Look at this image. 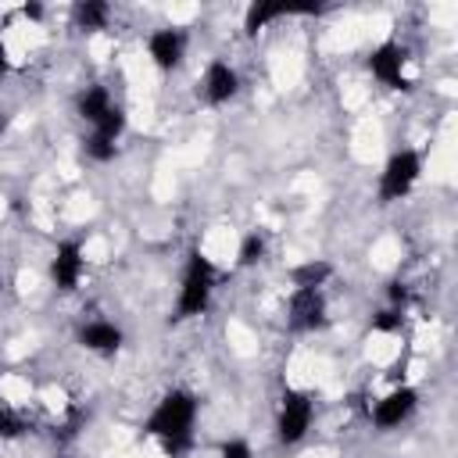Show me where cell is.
I'll return each instance as SVG.
<instances>
[{
	"label": "cell",
	"instance_id": "7",
	"mask_svg": "<svg viewBox=\"0 0 458 458\" xmlns=\"http://www.w3.org/2000/svg\"><path fill=\"white\" fill-rule=\"evenodd\" d=\"M82 272H86L82 247H79L75 240L57 243V250H54V258H50V279H54V286L64 290V293H72V290H79Z\"/></svg>",
	"mask_w": 458,
	"mask_h": 458
},
{
	"label": "cell",
	"instance_id": "1",
	"mask_svg": "<svg viewBox=\"0 0 458 458\" xmlns=\"http://www.w3.org/2000/svg\"><path fill=\"white\" fill-rule=\"evenodd\" d=\"M193 419H197V401L190 390H168L157 408L147 415V433L161 440V447L168 454H179L190 447V433H193Z\"/></svg>",
	"mask_w": 458,
	"mask_h": 458
},
{
	"label": "cell",
	"instance_id": "4",
	"mask_svg": "<svg viewBox=\"0 0 458 458\" xmlns=\"http://www.w3.org/2000/svg\"><path fill=\"white\" fill-rule=\"evenodd\" d=\"M311 419H315V404L308 394L301 390H286L283 401H279V419H276V437L283 444H297L304 440V433L311 429Z\"/></svg>",
	"mask_w": 458,
	"mask_h": 458
},
{
	"label": "cell",
	"instance_id": "14",
	"mask_svg": "<svg viewBox=\"0 0 458 458\" xmlns=\"http://www.w3.org/2000/svg\"><path fill=\"white\" fill-rule=\"evenodd\" d=\"M290 276H293V286H297V290H318V286L333 276V265H329V261H304V265H297Z\"/></svg>",
	"mask_w": 458,
	"mask_h": 458
},
{
	"label": "cell",
	"instance_id": "8",
	"mask_svg": "<svg viewBox=\"0 0 458 458\" xmlns=\"http://www.w3.org/2000/svg\"><path fill=\"white\" fill-rule=\"evenodd\" d=\"M415 404H419V394H415L411 386H394L390 394H383V397L376 401L372 422H376L379 429H394V426H401V422L415 411Z\"/></svg>",
	"mask_w": 458,
	"mask_h": 458
},
{
	"label": "cell",
	"instance_id": "11",
	"mask_svg": "<svg viewBox=\"0 0 458 458\" xmlns=\"http://www.w3.org/2000/svg\"><path fill=\"white\" fill-rule=\"evenodd\" d=\"M79 344L93 354H114L122 347V329L114 322H104V318H93L79 329Z\"/></svg>",
	"mask_w": 458,
	"mask_h": 458
},
{
	"label": "cell",
	"instance_id": "3",
	"mask_svg": "<svg viewBox=\"0 0 458 458\" xmlns=\"http://www.w3.org/2000/svg\"><path fill=\"white\" fill-rule=\"evenodd\" d=\"M422 175V154L419 150H397L386 157L383 172H379V197L390 204V200H401L411 193V186L419 182Z\"/></svg>",
	"mask_w": 458,
	"mask_h": 458
},
{
	"label": "cell",
	"instance_id": "6",
	"mask_svg": "<svg viewBox=\"0 0 458 458\" xmlns=\"http://www.w3.org/2000/svg\"><path fill=\"white\" fill-rule=\"evenodd\" d=\"M286 322L297 333L322 329L326 326V297H322V290H297L293 286L290 304H286Z\"/></svg>",
	"mask_w": 458,
	"mask_h": 458
},
{
	"label": "cell",
	"instance_id": "17",
	"mask_svg": "<svg viewBox=\"0 0 458 458\" xmlns=\"http://www.w3.org/2000/svg\"><path fill=\"white\" fill-rule=\"evenodd\" d=\"M114 150H118V143H111V140H104V136H93V132H89V140H86V154H89L93 161H111V157H114Z\"/></svg>",
	"mask_w": 458,
	"mask_h": 458
},
{
	"label": "cell",
	"instance_id": "15",
	"mask_svg": "<svg viewBox=\"0 0 458 458\" xmlns=\"http://www.w3.org/2000/svg\"><path fill=\"white\" fill-rule=\"evenodd\" d=\"M293 7H286V4H250L247 7V18H243V29L254 36L258 29H265L268 21H276V18H283V14H290Z\"/></svg>",
	"mask_w": 458,
	"mask_h": 458
},
{
	"label": "cell",
	"instance_id": "12",
	"mask_svg": "<svg viewBox=\"0 0 458 458\" xmlns=\"http://www.w3.org/2000/svg\"><path fill=\"white\" fill-rule=\"evenodd\" d=\"M111 107H114V100H111V93H107L104 86H86V93L79 97V114H82L89 125H97Z\"/></svg>",
	"mask_w": 458,
	"mask_h": 458
},
{
	"label": "cell",
	"instance_id": "19",
	"mask_svg": "<svg viewBox=\"0 0 458 458\" xmlns=\"http://www.w3.org/2000/svg\"><path fill=\"white\" fill-rule=\"evenodd\" d=\"M25 426H21V419L4 404V397H0V437H18Z\"/></svg>",
	"mask_w": 458,
	"mask_h": 458
},
{
	"label": "cell",
	"instance_id": "13",
	"mask_svg": "<svg viewBox=\"0 0 458 458\" xmlns=\"http://www.w3.org/2000/svg\"><path fill=\"white\" fill-rule=\"evenodd\" d=\"M75 25L82 32H97V29H107V18H111V7L100 4V0H86V4H75Z\"/></svg>",
	"mask_w": 458,
	"mask_h": 458
},
{
	"label": "cell",
	"instance_id": "18",
	"mask_svg": "<svg viewBox=\"0 0 458 458\" xmlns=\"http://www.w3.org/2000/svg\"><path fill=\"white\" fill-rule=\"evenodd\" d=\"M401 308H386V311H379L376 318H372V329H379V333H394V329H401Z\"/></svg>",
	"mask_w": 458,
	"mask_h": 458
},
{
	"label": "cell",
	"instance_id": "22",
	"mask_svg": "<svg viewBox=\"0 0 458 458\" xmlns=\"http://www.w3.org/2000/svg\"><path fill=\"white\" fill-rule=\"evenodd\" d=\"M0 75H7V50H4V43H0Z\"/></svg>",
	"mask_w": 458,
	"mask_h": 458
},
{
	"label": "cell",
	"instance_id": "20",
	"mask_svg": "<svg viewBox=\"0 0 458 458\" xmlns=\"http://www.w3.org/2000/svg\"><path fill=\"white\" fill-rule=\"evenodd\" d=\"M218 458H254V454H250V444L247 440H225L218 447Z\"/></svg>",
	"mask_w": 458,
	"mask_h": 458
},
{
	"label": "cell",
	"instance_id": "5",
	"mask_svg": "<svg viewBox=\"0 0 458 458\" xmlns=\"http://www.w3.org/2000/svg\"><path fill=\"white\" fill-rule=\"evenodd\" d=\"M408 61H411L408 50H404L401 43L386 39V43H379V47L369 54V72H372L383 86H390V89H408V86H411Z\"/></svg>",
	"mask_w": 458,
	"mask_h": 458
},
{
	"label": "cell",
	"instance_id": "2",
	"mask_svg": "<svg viewBox=\"0 0 458 458\" xmlns=\"http://www.w3.org/2000/svg\"><path fill=\"white\" fill-rule=\"evenodd\" d=\"M211 293H215V265H211L200 250H193L190 261H186V272H182V286H179L175 315H179V318H193V315H200V311L208 308Z\"/></svg>",
	"mask_w": 458,
	"mask_h": 458
},
{
	"label": "cell",
	"instance_id": "10",
	"mask_svg": "<svg viewBox=\"0 0 458 458\" xmlns=\"http://www.w3.org/2000/svg\"><path fill=\"white\" fill-rule=\"evenodd\" d=\"M236 89H240V75L225 61H211L208 72H204V82H200L204 100L218 107V104H229L236 97Z\"/></svg>",
	"mask_w": 458,
	"mask_h": 458
},
{
	"label": "cell",
	"instance_id": "21",
	"mask_svg": "<svg viewBox=\"0 0 458 458\" xmlns=\"http://www.w3.org/2000/svg\"><path fill=\"white\" fill-rule=\"evenodd\" d=\"M21 14H25V18H39V14H43V7H39V4H25V7H21Z\"/></svg>",
	"mask_w": 458,
	"mask_h": 458
},
{
	"label": "cell",
	"instance_id": "23",
	"mask_svg": "<svg viewBox=\"0 0 458 458\" xmlns=\"http://www.w3.org/2000/svg\"><path fill=\"white\" fill-rule=\"evenodd\" d=\"M4 129H7V111H0V136H4Z\"/></svg>",
	"mask_w": 458,
	"mask_h": 458
},
{
	"label": "cell",
	"instance_id": "16",
	"mask_svg": "<svg viewBox=\"0 0 458 458\" xmlns=\"http://www.w3.org/2000/svg\"><path fill=\"white\" fill-rule=\"evenodd\" d=\"M261 254H265V236H261V233H247L243 243H240V250H236L240 265H243V268H247V265H258Z\"/></svg>",
	"mask_w": 458,
	"mask_h": 458
},
{
	"label": "cell",
	"instance_id": "9",
	"mask_svg": "<svg viewBox=\"0 0 458 458\" xmlns=\"http://www.w3.org/2000/svg\"><path fill=\"white\" fill-rule=\"evenodd\" d=\"M147 54L150 61L161 68V72H172L179 68L182 54H186V36L179 29H157L150 39H147Z\"/></svg>",
	"mask_w": 458,
	"mask_h": 458
}]
</instances>
